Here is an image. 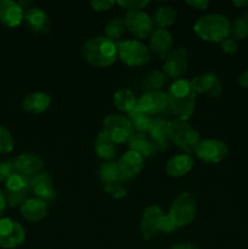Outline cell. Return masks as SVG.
Segmentation results:
<instances>
[{
    "label": "cell",
    "mask_w": 248,
    "mask_h": 249,
    "mask_svg": "<svg viewBox=\"0 0 248 249\" xmlns=\"http://www.w3.org/2000/svg\"><path fill=\"white\" fill-rule=\"evenodd\" d=\"M169 109L175 118L187 121L192 116L196 105L197 92L192 87L191 80L177 79L170 84L167 92Z\"/></svg>",
    "instance_id": "6da1fadb"
},
{
    "label": "cell",
    "mask_w": 248,
    "mask_h": 249,
    "mask_svg": "<svg viewBox=\"0 0 248 249\" xmlns=\"http://www.w3.org/2000/svg\"><path fill=\"white\" fill-rule=\"evenodd\" d=\"M82 55L85 61L94 67L106 68L116 62L118 48L116 41L107 36H96L83 44Z\"/></svg>",
    "instance_id": "7a4b0ae2"
},
{
    "label": "cell",
    "mask_w": 248,
    "mask_h": 249,
    "mask_svg": "<svg viewBox=\"0 0 248 249\" xmlns=\"http://www.w3.org/2000/svg\"><path fill=\"white\" fill-rule=\"evenodd\" d=\"M195 33L211 43H223L231 36V24L225 16L212 14L202 16L194 26Z\"/></svg>",
    "instance_id": "3957f363"
},
{
    "label": "cell",
    "mask_w": 248,
    "mask_h": 249,
    "mask_svg": "<svg viewBox=\"0 0 248 249\" xmlns=\"http://www.w3.org/2000/svg\"><path fill=\"white\" fill-rule=\"evenodd\" d=\"M118 57L123 63L130 67L146 65L151 60V51L139 40H124L117 43Z\"/></svg>",
    "instance_id": "277c9868"
},
{
    "label": "cell",
    "mask_w": 248,
    "mask_h": 249,
    "mask_svg": "<svg viewBox=\"0 0 248 249\" xmlns=\"http://www.w3.org/2000/svg\"><path fill=\"white\" fill-rule=\"evenodd\" d=\"M168 215L173 219L177 228L191 224L196 216V201L189 192H182L173 201Z\"/></svg>",
    "instance_id": "5b68a950"
},
{
    "label": "cell",
    "mask_w": 248,
    "mask_h": 249,
    "mask_svg": "<svg viewBox=\"0 0 248 249\" xmlns=\"http://www.w3.org/2000/svg\"><path fill=\"white\" fill-rule=\"evenodd\" d=\"M105 134L113 141L114 143L129 142L134 135V128L130 121L121 114H109L104 119Z\"/></svg>",
    "instance_id": "8992f818"
},
{
    "label": "cell",
    "mask_w": 248,
    "mask_h": 249,
    "mask_svg": "<svg viewBox=\"0 0 248 249\" xmlns=\"http://www.w3.org/2000/svg\"><path fill=\"white\" fill-rule=\"evenodd\" d=\"M31 191V179H27L17 173L11 175L5 182L4 194L6 197L7 204L11 206L12 208L21 207Z\"/></svg>",
    "instance_id": "52a82bcc"
},
{
    "label": "cell",
    "mask_w": 248,
    "mask_h": 249,
    "mask_svg": "<svg viewBox=\"0 0 248 249\" xmlns=\"http://www.w3.org/2000/svg\"><path fill=\"white\" fill-rule=\"evenodd\" d=\"M135 108L151 117L165 113L169 109L167 92H163L160 90L143 92L136 101Z\"/></svg>",
    "instance_id": "ba28073f"
},
{
    "label": "cell",
    "mask_w": 248,
    "mask_h": 249,
    "mask_svg": "<svg viewBox=\"0 0 248 249\" xmlns=\"http://www.w3.org/2000/svg\"><path fill=\"white\" fill-rule=\"evenodd\" d=\"M26 240V231L22 225L10 218L0 219V247L14 249Z\"/></svg>",
    "instance_id": "9c48e42d"
},
{
    "label": "cell",
    "mask_w": 248,
    "mask_h": 249,
    "mask_svg": "<svg viewBox=\"0 0 248 249\" xmlns=\"http://www.w3.org/2000/svg\"><path fill=\"white\" fill-rule=\"evenodd\" d=\"M196 156L206 163H218L229 156V147L225 142L215 139L201 140L196 148Z\"/></svg>",
    "instance_id": "30bf717a"
},
{
    "label": "cell",
    "mask_w": 248,
    "mask_h": 249,
    "mask_svg": "<svg viewBox=\"0 0 248 249\" xmlns=\"http://www.w3.org/2000/svg\"><path fill=\"white\" fill-rule=\"evenodd\" d=\"M125 27L134 36L145 39L153 32V21L143 11H128L124 17Z\"/></svg>",
    "instance_id": "8fae6325"
},
{
    "label": "cell",
    "mask_w": 248,
    "mask_h": 249,
    "mask_svg": "<svg viewBox=\"0 0 248 249\" xmlns=\"http://www.w3.org/2000/svg\"><path fill=\"white\" fill-rule=\"evenodd\" d=\"M189 67V53L185 48L175 49L167 56L163 63V73L169 78L181 79Z\"/></svg>",
    "instance_id": "7c38bea8"
},
{
    "label": "cell",
    "mask_w": 248,
    "mask_h": 249,
    "mask_svg": "<svg viewBox=\"0 0 248 249\" xmlns=\"http://www.w3.org/2000/svg\"><path fill=\"white\" fill-rule=\"evenodd\" d=\"M143 163H145V158L142 156L139 155L135 151H126L118 160L121 181H128L140 174L143 168Z\"/></svg>",
    "instance_id": "4fadbf2b"
},
{
    "label": "cell",
    "mask_w": 248,
    "mask_h": 249,
    "mask_svg": "<svg viewBox=\"0 0 248 249\" xmlns=\"http://www.w3.org/2000/svg\"><path fill=\"white\" fill-rule=\"evenodd\" d=\"M164 212L158 206H150L143 211L140 223V232L143 240H151L159 232L158 224Z\"/></svg>",
    "instance_id": "5bb4252c"
},
{
    "label": "cell",
    "mask_w": 248,
    "mask_h": 249,
    "mask_svg": "<svg viewBox=\"0 0 248 249\" xmlns=\"http://www.w3.org/2000/svg\"><path fill=\"white\" fill-rule=\"evenodd\" d=\"M195 91L198 94H206L209 97H218L223 92V85L214 73H204L197 75L191 80Z\"/></svg>",
    "instance_id": "9a60e30c"
},
{
    "label": "cell",
    "mask_w": 248,
    "mask_h": 249,
    "mask_svg": "<svg viewBox=\"0 0 248 249\" xmlns=\"http://www.w3.org/2000/svg\"><path fill=\"white\" fill-rule=\"evenodd\" d=\"M15 163V172L27 179H32L34 175L38 174L43 168V160L35 153H22L16 160Z\"/></svg>",
    "instance_id": "2e32d148"
},
{
    "label": "cell",
    "mask_w": 248,
    "mask_h": 249,
    "mask_svg": "<svg viewBox=\"0 0 248 249\" xmlns=\"http://www.w3.org/2000/svg\"><path fill=\"white\" fill-rule=\"evenodd\" d=\"M173 44V36L167 29L157 28L150 36L151 51L159 58H167V56L172 53Z\"/></svg>",
    "instance_id": "e0dca14e"
},
{
    "label": "cell",
    "mask_w": 248,
    "mask_h": 249,
    "mask_svg": "<svg viewBox=\"0 0 248 249\" xmlns=\"http://www.w3.org/2000/svg\"><path fill=\"white\" fill-rule=\"evenodd\" d=\"M24 11L17 1L0 0V23L9 28L19 26L23 21Z\"/></svg>",
    "instance_id": "ac0fdd59"
},
{
    "label": "cell",
    "mask_w": 248,
    "mask_h": 249,
    "mask_svg": "<svg viewBox=\"0 0 248 249\" xmlns=\"http://www.w3.org/2000/svg\"><path fill=\"white\" fill-rule=\"evenodd\" d=\"M31 187L33 194L36 198L41 199L44 202L53 201L56 197V192L53 190V179L50 175L45 172H39L31 179Z\"/></svg>",
    "instance_id": "d6986e66"
},
{
    "label": "cell",
    "mask_w": 248,
    "mask_h": 249,
    "mask_svg": "<svg viewBox=\"0 0 248 249\" xmlns=\"http://www.w3.org/2000/svg\"><path fill=\"white\" fill-rule=\"evenodd\" d=\"M23 19L34 33L48 34L50 31V18L40 7H31L26 10Z\"/></svg>",
    "instance_id": "ffe728a7"
},
{
    "label": "cell",
    "mask_w": 248,
    "mask_h": 249,
    "mask_svg": "<svg viewBox=\"0 0 248 249\" xmlns=\"http://www.w3.org/2000/svg\"><path fill=\"white\" fill-rule=\"evenodd\" d=\"M21 214L27 221L31 223H38L43 220L48 214V204L41 199L33 197V198H27L21 206Z\"/></svg>",
    "instance_id": "44dd1931"
},
{
    "label": "cell",
    "mask_w": 248,
    "mask_h": 249,
    "mask_svg": "<svg viewBox=\"0 0 248 249\" xmlns=\"http://www.w3.org/2000/svg\"><path fill=\"white\" fill-rule=\"evenodd\" d=\"M167 124L168 121L163 117H155L152 119V124L148 130V136L152 140L157 147L158 152L159 151H165L169 145V138L167 134Z\"/></svg>",
    "instance_id": "7402d4cb"
},
{
    "label": "cell",
    "mask_w": 248,
    "mask_h": 249,
    "mask_svg": "<svg viewBox=\"0 0 248 249\" xmlns=\"http://www.w3.org/2000/svg\"><path fill=\"white\" fill-rule=\"evenodd\" d=\"M51 99L46 92H32L22 101V109L31 114H40L50 107Z\"/></svg>",
    "instance_id": "603a6c76"
},
{
    "label": "cell",
    "mask_w": 248,
    "mask_h": 249,
    "mask_svg": "<svg viewBox=\"0 0 248 249\" xmlns=\"http://www.w3.org/2000/svg\"><path fill=\"white\" fill-rule=\"evenodd\" d=\"M194 167V160L190 155H177L170 158L165 165V172L169 177L180 178L186 175Z\"/></svg>",
    "instance_id": "cb8c5ba5"
},
{
    "label": "cell",
    "mask_w": 248,
    "mask_h": 249,
    "mask_svg": "<svg viewBox=\"0 0 248 249\" xmlns=\"http://www.w3.org/2000/svg\"><path fill=\"white\" fill-rule=\"evenodd\" d=\"M128 143L131 151H135V152H138L139 155L142 156L143 158L151 157V156H153L155 153L158 152L156 145L152 142L150 136H147L146 134H142V133L134 134V135L131 136L130 140H129Z\"/></svg>",
    "instance_id": "d4e9b609"
},
{
    "label": "cell",
    "mask_w": 248,
    "mask_h": 249,
    "mask_svg": "<svg viewBox=\"0 0 248 249\" xmlns=\"http://www.w3.org/2000/svg\"><path fill=\"white\" fill-rule=\"evenodd\" d=\"M173 142H174L180 150L184 151L186 155H190V153L196 152L197 146L201 142V138H199L198 131L195 130L192 126H190V128L187 129V130H185L181 135L177 136Z\"/></svg>",
    "instance_id": "484cf974"
},
{
    "label": "cell",
    "mask_w": 248,
    "mask_h": 249,
    "mask_svg": "<svg viewBox=\"0 0 248 249\" xmlns=\"http://www.w3.org/2000/svg\"><path fill=\"white\" fill-rule=\"evenodd\" d=\"M95 152L101 160L111 162V160H113L117 152L116 143L104 131H100L96 136V140H95Z\"/></svg>",
    "instance_id": "4316f807"
},
{
    "label": "cell",
    "mask_w": 248,
    "mask_h": 249,
    "mask_svg": "<svg viewBox=\"0 0 248 249\" xmlns=\"http://www.w3.org/2000/svg\"><path fill=\"white\" fill-rule=\"evenodd\" d=\"M136 101L138 99L135 95L128 89H119L114 92L113 95V104L119 111L124 112V113H130L134 111L136 107Z\"/></svg>",
    "instance_id": "83f0119b"
},
{
    "label": "cell",
    "mask_w": 248,
    "mask_h": 249,
    "mask_svg": "<svg viewBox=\"0 0 248 249\" xmlns=\"http://www.w3.org/2000/svg\"><path fill=\"white\" fill-rule=\"evenodd\" d=\"M99 178L105 186L117 184L121 181V173H119L118 162H106L100 167Z\"/></svg>",
    "instance_id": "f1b7e54d"
},
{
    "label": "cell",
    "mask_w": 248,
    "mask_h": 249,
    "mask_svg": "<svg viewBox=\"0 0 248 249\" xmlns=\"http://www.w3.org/2000/svg\"><path fill=\"white\" fill-rule=\"evenodd\" d=\"M126 118L130 121L134 130H138V133L147 134L151 128V124H152L153 117L148 116V114L146 113H142V112L138 111V109L135 108L134 111H131L130 113L126 114Z\"/></svg>",
    "instance_id": "f546056e"
},
{
    "label": "cell",
    "mask_w": 248,
    "mask_h": 249,
    "mask_svg": "<svg viewBox=\"0 0 248 249\" xmlns=\"http://www.w3.org/2000/svg\"><path fill=\"white\" fill-rule=\"evenodd\" d=\"M177 19V11L170 6H160L153 12L152 21L158 26V28L165 29L172 26Z\"/></svg>",
    "instance_id": "4dcf8cb0"
},
{
    "label": "cell",
    "mask_w": 248,
    "mask_h": 249,
    "mask_svg": "<svg viewBox=\"0 0 248 249\" xmlns=\"http://www.w3.org/2000/svg\"><path fill=\"white\" fill-rule=\"evenodd\" d=\"M125 29L126 27L124 18H122V17H113V18L109 19L106 23V26H105V33H106L107 38L116 41L119 40V39L123 36Z\"/></svg>",
    "instance_id": "1f68e13d"
},
{
    "label": "cell",
    "mask_w": 248,
    "mask_h": 249,
    "mask_svg": "<svg viewBox=\"0 0 248 249\" xmlns=\"http://www.w3.org/2000/svg\"><path fill=\"white\" fill-rule=\"evenodd\" d=\"M231 36L232 39H242L248 36V12H243L231 24Z\"/></svg>",
    "instance_id": "d6a6232c"
},
{
    "label": "cell",
    "mask_w": 248,
    "mask_h": 249,
    "mask_svg": "<svg viewBox=\"0 0 248 249\" xmlns=\"http://www.w3.org/2000/svg\"><path fill=\"white\" fill-rule=\"evenodd\" d=\"M165 83V74L159 70L152 71L143 80V87L147 91H158Z\"/></svg>",
    "instance_id": "836d02e7"
},
{
    "label": "cell",
    "mask_w": 248,
    "mask_h": 249,
    "mask_svg": "<svg viewBox=\"0 0 248 249\" xmlns=\"http://www.w3.org/2000/svg\"><path fill=\"white\" fill-rule=\"evenodd\" d=\"M190 124L187 121H182V119L174 118L173 121H169L167 124V134L169 140L174 141L179 135H181L186 129L190 128Z\"/></svg>",
    "instance_id": "e575fe53"
},
{
    "label": "cell",
    "mask_w": 248,
    "mask_h": 249,
    "mask_svg": "<svg viewBox=\"0 0 248 249\" xmlns=\"http://www.w3.org/2000/svg\"><path fill=\"white\" fill-rule=\"evenodd\" d=\"M14 150V138L5 126L0 125V155L10 153Z\"/></svg>",
    "instance_id": "d590c367"
},
{
    "label": "cell",
    "mask_w": 248,
    "mask_h": 249,
    "mask_svg": "<svg viewBox=\"0 0 248 249\" xmlns=\"http://www.w3.org/2000/svg\"><path fill=\"white\" fill-rule=\"evenodd\" d=\"M15 173L14 160H0V182H6Z\"/></svg>",
    "instance_id": "8d00e7d4"
},
{
    "label": "cell",
    "mask_w": 248,
    "mask_h": 249,
    "mask_svg": "<svg viewBox=\"0 0 248 249\" xmlns=\"http://www.w3.org/2000/svg\"><path fill=\"white\" fill-rule=\"evenodd\" d=\"M177 229V226L175 225V223L173 221V219L170 218L168 214H163L162 218H160V220H159V224H158V230H159L160 232L172 233V232H174Z\"/></svg>",
    "instance_id": "74e56055"
},
{
    "label": "cell",
    "mask_w": 248,
    "mask_h": 249,
    "mask_svg": "<svg viewBox=\"0 0 248 249\" xmlns=\"http://www.w3.org/2000/svg\"><path fill=\"white\" fill-rule=\"evenodd\" d=\"M119 6L124 7L128 11H142L143 7L148 5V1H140V0H124V1H117Z\"/></svg>",
    "instance_id": "f35d334b"
},
{
    "label": "cell",
    "mask_w": 248,
    "mask_h": 249,
    "mask_svg": "<svg viewBox=\"0 0 248 249\" xmlns=\"http://www.w3.org/2000/svg\"><path fill=\"white\" fill-rule=\"evenodd\" d=\"M105 191L109 196L114 197V198H122V197H124L126 195V190L122 186V182H117V184L105 186Z\"/></svg>",
    "instance_id": "ab89813d"
},
{
    "label": "cell",
    "mask_w": 248,
    "mask_h": 249,
    "mask_svg": "<svg viewBox=\"0 0 248 249\" xmlns=\"http://www.w3.org/2000/svg\"><path fill=\"white\" fill-rule=\"evenodd\" d=\"M116 4V1H112V0H94L91 1V7L96 11H107V10L111 9L113 5Z\"/></svg>",
    "instance_id": "60d3db41"
},
{
    "label": "cell",
    "mask_w": 248,
    "mask_h": 249,
    "mask_svg": "<svg viewBox=\"0 0 248 249\" xmlns=\"http://www.w3.org/2000/svg\"><path fill=\"white\" fill-rule=\"evenodd\" d=\"M221 44V49L225 53H229V55H233V53L237 51V43H236L235 39L228 38L223 41Z\"/></svg>",
    "instance_id": "b9f144b4"
},
{
    "label": "cell",
    "mask_w": 248,
    "mask_h": 249,
    "mask_svg": "<svg viewBox=\"0 0 248 249\" xmlns=\"http://www.w3.org/2000/svg\"><path fill=\"white\" fill-rule=\"evenodd\" d=\"M189 6L194 7V9L196 10H207V7L209 6V1H207V0H196V1H187L186 2Z\"/></svg>",
    "instance_id": "7bdbcfd3"
},
{
    "label": "cell",
    "mask_w": 248,
    "mask_h": 249,
    "mask_svg": "<svg viewBox=\"0 0 248 249\" xmlns=\"http://www.w3.org/2000/svg\"><path fill=\"white\" fill-rule=\"evenodd\" d=\"M237 83L241 88L248 89V70L245 71L242 74H240V77H238L237 79Z\"/></svg>",
    "instance_id": "ee69618b"
},
{
    "label": "cell",
    "mask_w": 248,
    "mask_h": 249,
    "mask_svg": "<svg viewBox=\"0 0 248 249\" xmlns=\"http://www.w3.org/2000/svg\"><path fill=\"white\" fill-rule=\"evenodd\" d=\"M6 204H7L6 197H5L4 191L0 189V219H1L2 214H4V212H5V209H6Z\"/></svg>",
    "instance_id": "f6af8a7d"
},
{
    "label": "cell",
    "mask_w": 248,
    "mask_h": 249,
    "mask_svg": "<svg viewBox=\"0 0 248 249\" xmlns=\"http://www.w3.org/2000/svg\"><path fill=\"white\" fill-rule=\"evenodd\" d=\"M170 249H198V248H197V246L192 245V243L185 242V243H179V245L173 246Z\"/></svg>",
    "instance_id": "bcb514c9"
},
{
    "label": "cell",
    "mask_w": 248,
    "mask_h": 249,
    "mask_svg": "<svg viewBox=\"0 0 248 249\" xmlns=\"http://www.w3.org/2000/svg\"><path fill=\"white\" fill-rule=\"evenodd\" d=\"M232 4L236 5V6H238V7H243V6H247L248 0L247 1H237V0H235V1H232Z\"/></svg>",
    "instance_id": "7dc6e473"
}]
</instances>
